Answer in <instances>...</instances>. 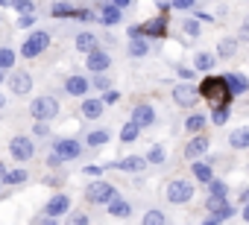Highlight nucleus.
<instances>
[{"instance_id":"f257e3e1","label":"nucleus","mask_w":249,"mask_h":225,"mask_svg":"<svg viewBox=\"0 0 249 225\" xmlns=\"http://www.w3.org/2000/svg\"><path fill=\"white\" fill-rule=\"evenodd\" d=\"M199 94L211 102V105H229V96H234L226 85L223 76H208L202 85H199Z\"/></svg>"},{"instance_id":"f03ea898","label":"nucleus","mask_w":249,"mask_h":225,"mask_svg":"<svg viewBox=\"0 0 249 225\" xmlns=\"http://www.w3.org/2000/svg\"><path fill=\"white\" fill-rule=\"evenodd\" d=\"M59 99H53V96H36L33 99V105H30V114L36 117V120H56L59 117Z\"/></svg>"},{"instance_id":"7ed1b4c3","label":"nucleus","mask_w":249,"mask_h":225,"mask_svg":"<svg viewBox=\"0 0 249 225\" xmlns=\"http://www.w3.org/2000/svg\"><path fill=\"white\" fill-rule=\"evenodd\" d=\"M205 210H208V222H223V219H231V205L226 196H211L205 202Z\"/></svg>"},{"instance_id":"20e7f679","label":"nucleus","mask_w":249,"mask_h":225,"mask_svg":"<svg viewBox=\"0 0 249 225\" xmlns=\"http://www.w3.org/2000/svg\"><path fill=\"white\" fill-rule=\"evenodd\" d=\"M50 47V35L44 32V30H36L27 41H24V47H21V53L27 56V59H36V56H41L44 50Z\"/></svg>"},{"instance_id":"39448f33","label":"nucleus","mask_w":249,"mask_h":225,"mask_svg":"<svg viewBox=\"0 0 249 225\" xmlns=\"http://www.w3.org/2000/svg\"><path fill=\"white\" fill-rule=\"evenodd\" d=\"M111 196H114V187H111L108 181H103V178H97V181H91V184L85 187V199L94 202V205H108Z\"/></svg>"},{"instance_id":"423d86ee","label":"nucleus","mask_w":249,"mask_h":225,"mask_svg":"<svg viewBox=\"0 0 249 225\" xmlns=\"http://www.w3.org/2000/svg\"><path fill=\"white\" fill-rule=\"evenodd\" d=\"M9 152H12L15 161H30V158L36 155V144H33V138H27V135H15V138L9 141Z\"/></svg>"},{"instance_id":"0eeeda50","label":"nucleus","mask_w":249,"mask_h":225,"mask_svg":"<svg viewBox=\"0 0 249 225\" xmlns=\"http://www.w3.org/2000/svg\"><path fill=\"white\" fill-rule=\"evenodd\" d=\"M167 199H170L173 205L191 202V199H194V184H191V181H185V178L170 181V184H167Z\"/></svg>"},{"instance_id":"6e6552de","label":"nucleus","mask_w":249,"mask_h":225,"mask_svg":"<svg viewBox=\"0 0 249 225\" xmlns=\"http://www.w3.org/2000/svg\"><path fill=\"white\" fill-rule=\"evenodd\" d=\"M202 94H199V88H194V85H188V82H182V85H176L173 88V99H176V105H182V108H191V105H196V99H199Z\"/></svg>"},{"instance_id":"1a4fd4ad","label":"nucleus","mask_w":249,"mask_h":225,"mask_svg":"<svg viewBox=\"0 0 249 225\" xmlns=\"http://www.w3.org/2000/svg\"><path fill=\"white\" fill-rule=\"evenodd\" d=\"M208 138L202 135V132H196V138H191L188 141V146H185V158H191V161H196V158H202L205 152H208Z\"/></svg>"},{"instance_id":"9d476101","label":"nucleus","mask_w":249,"mask_h":225,"mask_svg":"<svg viewBox=\"0 0 249 225\" xmlns=\"http://www.w3.org/2000/svg\"><path fill=\"white\" fill-rule=\"evenodd\" d=\"M53 149H56L65 161H73V158H79V152H82L79 141H71V138H59V141L53 144Z\"/></svg>"},{"instance_id":"9b49d317","label":"nucleus","mask_w":249,"mask_h":225,"mask_svg":"<svg viewBox=\"0 0 249 225\" xmlns=\"http://www.w3.org/2000/svg\"><path fill=\"white\" fill-rule=\"evenodd\" d=\"M9 91L18 94V96L30 94V91H33V79H30V73H24V70L12 73V76H9Z\"/></svg>"},{"instance_id":"f8f14e48","label":"nucleus","mask_w":249,"mask_h":225,"mask_svg":"<svg viewBox=\"0 0 249 225\" xmlns=\"http://www.w3.org/2000/svg\"><path fill=\"white\" fill-rule=\"evenodd\" d=\"M68 208H71V199H68L65 193H59V196H53V199L47 202V208H44V216H47V219H59V216H62Z\"/></svg>"},{"instance_id":"ddd939ff","label":"nucleus","mask_w":249,"mask_h":225,"mask_svg":"<svg viewBox=\"0 0 249 225\" xmlns=\"http://www.w3.org/2000/svg\"><path fill=\"white\" fill-rule=\"evenodd\" d=\"M88 88H91V82H88L85 76H79V73H73V76L65 79V91H68L71 96H85Z\"/></svg>"},{"instance_id":"4468645a","label":"nucleus","mask_w":249,"mask_h":225,"mask_svg":"<svg viewBox=\"0 0 249 225\" xmlns=\"http://www.w3.org/2000/svg\"><path fill=\"white\" fill-rule=\"evenodd\" d=\"M132 120H135L141 129L153 126V123H156V111H153V105H144V102L135 105V108H132Z\"/></svg>"},{"instance_id":"2eb2a0df","label":"nucleus","mask_w":249,"mask_h":225,"mask_svg":"<svg viewBox=\"0 0 249 225\" xmlns=\"http://www.w3.org/2000/svg\"><path fill=\"white\" fill-rule=\"evenodd\" d=\"M111 64V56L106 53V50H94V53H88V70H94V73H103L106 67Z\"/></svg>"},{"instance_id":"dca6fc26","label":"nucleus","mask_w":249,"mask_h":225,"mask_svg":"<svg viewBox=\"0 0 249 225\" xmlns=\"http://www.w3.org/2000/svg\"><path fill=\"white\" fill-rule=\"evenodd\" d=\"M147 164H150V161H147V158H141V155H129V158L114 161V167H117V170H123V173H141Z\"/></svg>"},{"instance_id":"f3484780","label":"nucleus","mask_w":249,"mask_h":225,"mask_svg":"<svg viewBox=\"0 0 249 225\" xmlns=\"http://www.w3.org/2000/svg\"><path fill=\"white\" fill-rule=\"evenodd\" d=\"M108 213H111V216H117V219H126V216L132 213V208H129V202H126V199L111 196V199H108Z\"/></svg>"},{"instance_id":"a211bd4d","label":"nucleus","mask_w":249,"mask_h":225,"mask_svg":"<svg viewBox=\"0 0 249 225\" xmlns=\"http://www.w3.org/2000/svg\"><path fill=\"white\" fill-rule=\"evenodd\" d=\"M223 79H226V85H229V91H231L234 96L249 91V82H246V76H240V73H226Z\"/></svg>"},{"instance_id":"6ab92c4d","label":"nucleus","mask_w":249,"mask_h":225,"mask_svg":"<svg viewBox=\"0 0 249 225\" xmlns=\"http://www.w3.org/2000/svg\"><path fill=\"white\" fill-rule=\"evenodd\" d=\"M117 21H120V6H117V3H106V6L100 9V24L114 27Z\"/></svg>"},{"instance_id":"aec40b11","label":"nucleus","mask_w":249,"mask_h":225,"mask_svg":"<svg viewBox=\"0 0 249 225\" xmlns=\"http://www.w3.org/2000/svg\"><path fill=\"white\" fill-rule=\"evenodd\" d=\"M73 44H76V50H79V53H94L100 41H97V35H94V32H79Z\"/></svg>"},{"instance_id":"412c9836","label":"nucleus","mask_w":249,"mask_h":225,"mask_svg":"<svg viewBox=\"0 0 249 225\" xmlns=\"http://www.w3.org/2000/svg\"><path fill=\"white\" fill-rule=\"evenodd\" d=\"M229 146H231V149H249V129H246V126L234 129V132L229 135Z\"/></svg>"},{"instance_id":"4be33fe9","label":"nucleus","mask_w":249,"mask_h":225,"mask_svg":"<svg viewBox=\"0 0 249 225\" xmlns=\"http://www.w3.org/2000/svg\"><path fill=\"white\" fill-rule=\"evenodd\" d=\"M82 117H88V120L103 117V99H85L82 102Z\"/></svg>"},{"instance_id":"5701e85b","label":"nucleus","mask_w":249,"mask_h":225,"mask_svg":"<svg viewBox=\"0 0 249 225\" xmlns=\"http://www.w3.org/2000/svg\"><path fill=\"white\" fill-rule=\"evenodd\" d=\"M234 53H237V38H220V41H217V56L231 59Z\"/></svg>"},{"instance_id":"b1692460","label":"nucleus","mask_w":249,"mask_h":225,"mask_svg":"<svg viewBox=\"0 0 249 225\" xmlns=\"http://www.w3.org/2000/svg\"><path fill=\"white\" fill-rule=\"evenodd\" d=\"M191 170H194V178H196V181H202V184H208V181L214 178V176H211V164H202L199 158L194 161V167H191Z\"/></svg>"},{"instance_id":"393cba45","label":"nucleus","mask_w":249,"mask_h":225,"mask_svg":"<svg viewBox=\"0 0 249 225\" xmlns=\"http://www.w3.org/2000/svg\"><path fill=\"white\" fill-rule=\"evenodd\" d=\"M138 132H141V126H138L135 120H129L126 126L120 129V141H123V144H132V141H138Z\"/></svg>"},{"instance_id":"a878e982","label":"nucleus","mask_w":249,"mask_h":225,"mask_svg":"<svg viewBox=\"0 0 249 225\" xmlns=\"http://www.w3.org/2000/svg\"><path fill=\"white\" fill-rule=\"evenodd\" d=\"M147 53H150V41H144L141 35L129 41V56H135V59H141V56H147Z\"/></svg>"},{"instance_id":"bb28decb","label":"nucleus","mask_w":249,"mask_h":225,"mask_svg":"<svg viewBox=\"0 0 249 225\" xmlns=\"http://www.w3.org/2000/svg\"><path fill=\"white\" fill-rule=\"evenodd\" d=\"M229 105H214V111H211V123L214 126H226L229 123Z\"/></svg>"},{"instance_id":"cd10ccee","label":"nucleus","mask_w":249,"mask_h":225,"mask_svg":"<svg viewBox=\"0 0 249 225\" xmlns=\"http://www.w3.org/2000/svg\"><path fill=\"white\" fill-rule=\"evenodd\" d=\"M194 67L196 70H211L214 67V56L211 53H196L194 56Z\"/></svg>"},{"instance_id":"c85d7f7f","label":"nucleus","mask_w":249,"mask_h":225,"mask_svg":"<svg viewBox=\"0 0 249 225\" xmlns=\"http://www.w3.org/2000/svg\"><path fill=\"white\" fill-rule=\"evenodd\" d=\"M205 123H208V120H205V114H191V117L185 120L188 132H194V135H196V132H202V129H205Z\"/></svg>"},{"instance_id":"c756f323","label":"nucleus","mask_w":249,"mask_h":225,"mask_svg":"<svg viewBox=\"0 0 249 225\" xmlns=\"http://www.w3.org/2000/svg\"><path fill=\"white\" fill-rule=\"evenodd\" d=\"M85 141H88V146H103V144L108 141V132H106V129H94Z\"/></svg>"},{"instance_id":"7c9ffc66","label":"nucleus","mask_w":249,"mask_h":225,"mask_svg":"<svg viewBox=\"0 0 249 225\" xmlns=\"http://www.w3.org/2000/svg\"><path fill=\"white\" fill-rule=\"evenodd\" d=\"M164 158H167V152H164V146H150V152H147V161L150 164H164Z\"/></svg>"},{"instance_id":"2f4dec72","label":"nucleus","mask_w":249,"mask_h":225,"mask_svg":"<svg viewBox=\"0 0 249 225\" xmlns=\"http://www.w3.org/2000/svg\"><path fill=\"white\" fill-rule=\"evenodd\" d=\"M21 181H27V170H9V173H3V184H21Z\"/></svg>"},{"instance_id":"473e14b6","label":"nucleus","mask_w":249,"mask_h":225,"mask_svg":"<svg viewBox=\"0 0 249 225\" xmlns=\"http://www.w3.org/2000/svg\"><path fill=\"white\" fill-rule=\"evenodd\" d=\"M50 15H53V18H68V15H79V12H73L68 3H53V6H50Z\"/></svg>"},{"instance_id":"72a5a7b5","label":"nucleus","mask_w":249,"mask_h":225,"mask_svg":"<svg viewBox=\"0 0 249 225\" xmlns=\"http://www.w3.org/2000/svg\"><path fill=\"white\" fill-rule=\"evenodd\" d=\"M208 190H211V196H226V193H229V184L220 181V178H211V181H208Z\"/></svg>"},{"instance_id":"f704fd0d","label":"nucleus","mask_w":249,"mask_h":225,"mask_svg":"<svg viewBox=\"0 0 249 225\" xmlns=\"http://www.w3.org/2000/svg\"><path fill=\"white\" fill-rule=\"evenodd\" d=\"M12 6L24 15V12H36V0H12Z\"/></svg>"},{"instance_id":"c9c22d12","label":"nucleus","mask_w":249,"mask_h":225,"mask_svg":"<svg viewBox=\"0 0 249 225\" xmlns=\"http://www.w3.org/2000/svg\"><path fill=\"white\" fill-rule=\"evenodd\" d=\"M182 30H185V32H188L191 38H199V21H196V18L185 21V24H182Z\"/></svg>"},{"instance_id":"e433bc0d","label":"nucleus","mask_w":249,"mask_h":225,"mask_svg":"<svg viewBox=\"0 0 249 225\" xmlns=\"http://www.w3.org/2000/svg\"><path fill=\"white\" fill-rule=\"evenodd\" d=\"M144 222H147V225H161V222H164V213H161V210H147V213H144Z\"/></svg>"},{"instance_id":"4c0bfd02","label":"nucleus","mask_w":249,"mask_h":225,"mask_svg":"<svg viewBox=\"0 0 249 225\" xmlns=\"http://www.w3.org/2000/svg\"><path fill=\"white\" fill-rule=\"evenodd\" d=\"M0 67H15V53L12 50H0Z\"/></svg>"},{"instance_id":"58836bf2","label":"nucleus","mask_w":249,"mask_h":225,"mask_svg":"<svg viewBox=\"0 0 249 225\" xmlns=\"http://www.w3.org/2000/svg\"><path fill=\"white\" fill-rule=\"evenodd\" d=\"M33 135H36V138H47V135H50V126H47V120H36V129H33Z\"/></svg>"},{"instance_id":"ea45409f","label":"nucleus","mask_w":249,"mask_h":225,"mask_svg":"<svg viewBox=\"0 0 249 225\" xmlns=\"http://www.w3.org/2000/svg\"><path fill=\"white\" fill-rule=\"evenodd\" d=\"M144 30H147V32H153V35H161V32H164V24H161V18H156V21H150Z\"/></svg>"},{"instance_id":"a19ab883","label":"nucleus","mask_w":249,"mask_h":225,"mask_svg":"<svg viewBox=\"0 0 249 225\" xmlns=\"http://www.w3.org/2000/svg\"><path fill=\"white\" fill-rule=\"evenodd\" d=\"M33 24H36V15H33V12H24V15L18 18V27H24V30L33 27Z\"/></svg>"},{"instance_id":"79ce46f5","label":"nucleus","mask_w":249,"mask_h":225,"mask_svg":"<svg viewBox=\"0 0 249 225\" xmlns=\"http://www.w3.org/2000/svg\"><path fill=\"white\" fill-rule=\"evenodd\" d=\"M237 41L249 44V21H243V24H240V30H237Z\"/></svg>"},{"instance_id":"37998d69","label":"nucleus","mask_w":249,"mask_h":225,"mask_svg":"<svg viewBox=\"0 0 249 225\" xmlns=\"http://www.w3.org/2000/svg\"><path fill=\"white\" fill-rule=\"evenodd\" d=\"M196 0H173V9H191Z\"/></svg>"},{"instance_id":"c03bdc74","label":"nucleus","mask_w":249,"mask_h":225,"mask_svg":"<svg viewBox=\"0 0 249 225\" xmlns=\"http://www.w3.org/2000/svg\"><path fill=\"white\" fill-rule=\"evenodd\" d=\"M94 88H100V91H106V88H108V79H106L103 73H97V79H94Z\"/></svg>"},{"instance_id":"a18cd8bd","label":"nucleus","mask_w":249,"mask_h":225,"mask_svg":"<svg viewBox=\"0 0 249 225\" xmlns=\"http://www.w3.org/2000/svg\"><path fill=\"white\" fill-rule=\"evenodd\" d=\"M71 222H73V225H85V222H88V213H73Z\"/></svg>"},{"instance_id":"49530a36","label":"nucleus","mask_w":249,"mask_h":225,"mask_svg":"<svg viewBox=\"0 0 249 225\" xmlns=\"http://www.w3.org/2000/svg\"><path fill=\"white\" fill-rule=\"evenodd\" d=\"M79 18H82V21H91V18H94V12H88V9H79Z\"/></svg>"},{"instance_id":"de8ad7c7","label":"nucleus","mask_w":249,"mask_h":225,"mask_svg":"<svg viewBox=\"0 0 249 225\" xmlns=\"http://www.w3.org/2000/svg\"><path fill=\"white\" fill-rule=\"evenodd\" d=\"M179 73H182L185 79H191V76H194V70H191V67H179Z\"/></svg>"},{"instance_id":"09e8293b","label":"nucleus","mask_w":249,"mask_h":225,"mask_svg":"<svg viewBox=\"0 0 249 225\" xmlns=\"http://www.w3.org/2000/svg\"><path fill=\"white\" fill-rule=\"evenodd\" d=\"M111 3H117V6L123 9V6H129V3H132V0H111Z\"/></svg>"},{"instance_id":"8fccbe9b","label":"nucleus","mask_w":249,"mask_h":225,"mask_svg":"<svg viewBox=\"0 0 249 225\" xmlns=\"http://www.w3.org/2000/svg\"><path fill=\"white\" fill-rule=\"evenodd\" d=\"M243 219L249 222V202H243Z\"/></svg>"},{"instance_id":"3c124183","label":"nucleus","mask_w":249,"mask_h":225,"mask_svg":"<svg viewBox=\"0 0 249 225\" xmlns=\"http://www.w3.org/2000/svg\"><path fill=\"white\" fill-rule=\"evenodd\" d=\"M240 202H249V187H246V190L240 193Z\"/></svg>"},{"instance_id":"603ef678","label":"nucleus","mask_w":249,"mask_h":225,"mask_svg":"<svg viewBox=\"0 0 249 225\" xmlns=\"http://www.w3.org/2000/svg\"><path fill=\"white\" fill-rule=\"evenodd\" d=\"M0 6H12V0H0Z\"/></svg>"},{"instance_id":"864d4df0","label":"nucleus","mask_w":249,"mask_h":225,"mask_svg":"<svg viewBox=\"0 0 249 225\" xmlns=\"http://www.w3.org/2000/svg\"><path fill=\"white\" fill-rule=\"evenodd\" d=\"M0 82H3V67H0Z\"/></svg>"},{"instance_id":"5fc2aeb1","label":"nucleus","mask_w":249,"mask_h":225,"mask_svg":"<svg viewBox=\"0 0 249 225\" xmlns=\"http://www.w3.org/2000/svg\"><path fill=\"white\" fill-rule=\"evenodd\" d=\"M3 102H6V99H3V96H0V105H3Z\"/></svg>"},{"instance_id":"6e6d98bb","label":"nucleus","mask_w":249,"mask_h":225,"mask_svg":"<svg viewBox=\"0 0 249 225\" xmlns=\"http://www.w3.org/2000/svg\"><path fill=\"white\" fill-rule=\"evenodd\" d=\"M0 173H3V170H0Z\"/></svg>"}]
</instances>
